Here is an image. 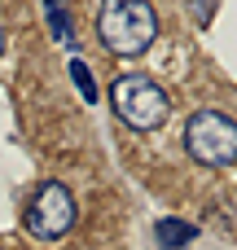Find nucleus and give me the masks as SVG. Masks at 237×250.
Returning <instances> with one entry per match:
<instances>
[{
    "mask_svg": "<svg viewBox=\"0 0 237 250\" xmlns=\"http://www.w3.org/2000/svg\"><path fill=\"white\" fill-rule=\"evenodd\" d=\"M110 105L136 132H150V127H158L167 119V92L150 75H119L114 88H110Z\"/></svg>",
    "mask_w": 237,
    "mask_h": 250,
    "instance_id": "f03ea898",
    "label": "nucleus"
},
{
    "mask_svg": "<svg viewBox=\"0 0 237 250\" xmlns=\"http://www.w3.org/2000/svg\"><path fill=\"white\" fill-rule=\"evenodd\" d=\"M26 229L40 242H57V237H66L75 229V198H70V189L62 180H44L35 189V198L26 207Z\"/></svg>",
    "mask_w": 237,
    "mask_h": 250,
    "instance_id": "20e7f679",
    "label": "nucleus"
},
{
    "mask_svg": "<svg viewBox=\"0 0 237 250\" xmlns=\"http://www.w3.org/2000/svg\"><path fill=\"white\" fill-rule=\"evenodd\" d=\"M185 145L198 163L229 167V163H237V123L220 110H198L185 123Z\"/></svg>",
    "mask_w": 237,
    "mask_h": 250,
    "instance_id": "7ed1b4c3",
    "label": "nucleus"
},
{
    "mask_svg": "<svg viewBox=\"0 0 237 250\" xmlns=\"http://www.w3.org/2000/svg\"><path fill=\"white\" fill-rule=\"evenodd\" d=\"M48 4V22H53V35L75 44V31H70V18H66V0H44Z\"/></svg>",
    "mask_w": 237,
    "mask_h": 250,
    "instance_id": "423d86ee",
    "label": "nucleus"
},
{
    "mask_svg": "<svg viewBox=\"0 0 237 250\" xmlns=\"http://www.w3.org/2000/svg\"><path fill=\"white\" fill-rule=\"evenodd\" d=\"M158 242H163V250H185V242H194L198 237V229L194 224H185V220H158Z\"/></svg>",
    "mask_w": 237,
    "mask_h": 250,
    "instance_id": "39448f33",
    "label": "nucleus"
},
{
    "mask_svg": "<svg viewBox=\"0 0 237 250\" xmlns=\"http://www.w3.org/2000/svg\"><path fill=\"white\" fill-rule=\"evenodd\" d=\"M70 75H75V83H79V92H84L88 101H97V88H92V79H88V70H84V62H75V66H70Z\"/></svg>",
    "mask_w": 237,
    "mask_h": 250,
    "instance_id": "0eeeda50",
    "label": "nucleus"
},
{
    "mask_svg": "<svg viewBox=\"0 0 237 250\" xmlns=\"http://www.w3.org/2000/svg\"><path fill=\"white\" fill-rule=\"evenodd\" d=\"M0 40H4V35H0Z\"/></svg>",
    "mask_w": 237,
    "mask_h": 250,
    "instance_id": "1a4fd4ad",
    "label": "nucleus"
},
{
    "mask_svg": "<svg viewBox=\"0 0 237 250\" xmlns=\"http://www.w3.org/2000/svg\"><path fill=\"white\" fill-rule=\"evenodd\" d=\"M194 13H198L202 22H211V0H194Z\"/></svg>",
    "mask_w": 237,
    "mask_h": 250,
    "instance_id": "6e6552de",
    "label": "nucleus"
},
{
    "mask_svg": "<svg viewBox=\"0 0 237 250\" xmlns=\"http://www.w3.org/2000/svg\"><path fill=\"white\" fill-rule=\"evenodd\" d=\"M97 35L110 53L119 57H136L158 40V18L145 0H110L97 18Z\"/></svg>",
    "mask_w": 237,
    "mask_h": 250,
    "instance_id": "f257e3e1",
    "label": "nucleus"
}]
</instances>
